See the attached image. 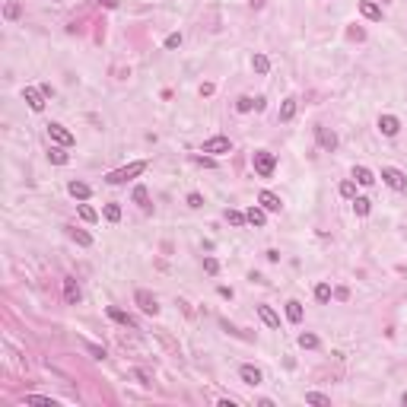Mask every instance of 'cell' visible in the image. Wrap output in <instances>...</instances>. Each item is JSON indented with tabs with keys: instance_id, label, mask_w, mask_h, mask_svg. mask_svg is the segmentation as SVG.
Returning a JSON list of instances; mask_svg holds the SVG:
<instances>
[{
	"instance_id": "cell-1",
	"label": "cell",
	"mask_w": 407,
	"mask_h": 407,
	"mask_svg": "<svg viewBox=\"0 0 407 407\" xmlns=\"http://www.w3.org/2000/svg\"><path fill=\"white\" fill-rule=\"evenodd\" d=\"M140 172H146V162L137 159V162H131V166H121V169H115V172H108L105 181H108V185H124L127 178H137Z\"/></svg>"
},
{
	"instance_id": "cell-2",
	"label": "cell",
	"mask_w": 407,
	"mask_h": 407,
	"mask_svg": "<svg viewBox=\"0 0 407 407\" xmlns=\"http://www.w3.org/2000/svg\"><path fill=\"white\" fill-rule=\"evenodd\" d=\"M252 166H255V172H258L261 178H271V175H274V169H277V156H274V153H267V150H255Z\"/></svg>"
},
{
	"instance_id": "cell-3",
	"label": "cell",
	"mask_w": 407,
	"mask_h": 407,
	"mask_svg": "<svg viewBox=\"0 0 407 407\" xmlns=\"http://www.w3.org/2000/svg\"><path fill=\"white\" fill-rule=\"evenodd\" d=\"M382 181L392 188V191H407V175H404L401 169H395V166H385L382 169Z\"/></svg>"
},
{
	"instance_id": "cell-4",
	"label": "cell",
	"mask_w": 407,
	"mask_h": 407,
	"mask_svg": "<svg viewBox=\"0 0 407 407\" xmlns=\"http://www.w3.org/2000/svg\"><path fill=\"white\" fill-rule=\"evenodd\" d=\"M201 150L210 156H223V153H232V140L229 137H210V140H204Z\"/></svg>"
},
{
	"instance_id": "cell-5",
	"label": "cell",
	"mask_w": 407,
	"mask_h": 407,
	"mask_svg": "<svg viewBox=\"0 0 407 407\" xmlns=\"http://www.w3.org/2000/svg\"><path fill=\"white\" fill-rule=\"evenodd\" d=\"M48 137L54 143H60V146H73V140H76V137L67 131L64 124H57V121H51V124H48Z\"/></svg>"
},
{
	"instance_id": "cell-6",
	"label": "cell",
	"mask_w": 407,
	"mask_h": 407,
	"mask_svg": "<svg viewBox=\"0 0 407 407\" xmlns=\"http://www.w3.org/2000/svg\"><path fill=\"white\" fill-rule=\"evenodd\" d=\"M137 306H140V312H146V315H159V302H156V296L150 290H137Z\"/></svg>"
},
{
	"instance_id": "cell-7",
	"label": "cell",
	"mask_w": 407,
	"mask_h": 407,
	"mask_svg": "<svg viewBox=\"0 0 407 407\" xmlns=\"http://www.w3.org/2000/svg\"><path fill=\"white\" fill-rule=\"evenodd\" d=\"M22 99L29 102L32 111H41V108H45V92L35 89V86H25V89H22Z\"/></svg>"
},
{
	"instance_id": "cell-8",
	"label": "cell",
	"mask_w": 407,
	"mask_h": 407,
	"mask_svg": "<svg viewBox=\"0 0 407 407\" xmlns=\"http://www.w3.org/2000/svg\"><path fill=\"white\" fill-rule=\"evenodd\" d=\"M315 137H318V143H322V150H328V153L337 150V134H334V131H328V127L318 124V127H315Z\"/></svg>"
},
{
	"instance_id": "cell-9",
	"label": "cell",
	"mask_w": 407,
	"mask_h": 407,
	"mask_svg": "<svg viewBox=\"0 0 407 407\" xmlns=\"http://www.w3.org/2000/svg\"><path fill=\"white\" fill-rule=\"evenodd\" d=\"M379 131H382L385 137H395L398 131H401V121H398L395 115H382L379 118Z\"/></svg>"
},
{
	"instance_id": "cell-10",
	"label": "cell",
	"mask_w": 407,
	"mask_h": 407,
	"mask_svg": "<svg viewBox=\"0 0 407 407\" xmlns=\"http://www.w3.org/2000/svg\"><path fill=\"white\" fill-rule=\"evenodd\" d=\"M258 204H261L264 210H271V213H277V210L283 207V201H280L274 191H261V194H258Z\"/></svg>"
},
{
	"instance_id": "cell-11",
	"label": "cell",
	"mask_w": 407,
	"mask_h": 407,
	"mask_svg": "<svg viewBox=\"0 0 407 407\" xmlns=\"http://www.w3.org/2000/svg\"><path fill=\"white\" fill-rule=\"evenodd\" d=\"M258 315H261V322L271 328V331H277V328H280V315H277L271 306H258Z\"/></svg>"
},
{
	"instance_id": "cell-12",
	"label": "cell",
	"mask_w": 407,
	"mask_h": 407,
	"mask_svg": "<svg viewBox=\"0 0 407 407\" xmlns=\"http://www.w3.org/2000/svg\"><path fill=\"white\" fill-rule=\"evenodd\" d=\"M239 376H242V382H245V385H261V382H264L261 369H255V366H242Z\"/></svg>"
},
{
	"instance_id": "cell-13",
	"label": "cell",
	"mask_w": 407,
	"mask_h": 407,
	"mask_svg": "<svg viewBox=\"0 0 407 407\" xmlns=\"http://www.w3.org/2000/svg\"><path fill=\"white\" fill-rule=\"evenodd\" d=\"M108 318H111V322H118V325H124V328H134V331H137V322H134V318L127 315V312L115 309V306H108Z\"/></svg>"
},
{
	"instance_id": "cell-14",
	"label": "cell",
	"mask_w": 407,
	"mask_h": 407,
	"mask_svg": "<svg viewBox=\"0 0 407 407\" xmlns=\"http://www.w3.org/2000/svg\"><path fill=\"white\" fill-rule=\"evenodd\" d=\"M64 299L70 302V306H76V302H80V287H76L73 277H64Z\"/></svg>"
},
{
	"instance_id": "cell-15",
	"label": "cell",
	"mask_w": 407,
	"mask_h": 407,
	"mask_svg": "<svg viewBox=\"0 0 407 407\" xmlns=\"http://www.w3.org/2000/svg\"><path fill=\"white\" fill-rule=\"evenodd\" d=\"M360 13L363 16H366V19H382V6H379V3H372V0H360Z\"/></svg>"
},
{
	"instance_id": "cell-16",
	"label": "cell",
	"mask_w": 407,
	"mask_h": 407,
	"mask_svg": "<svg viewBox=\"0 0 407 407\" xmlns=\"http://www.w3.org/2000/svg\"><path fill=\"white\" fill-rule=\"evenodd\" d=\"M67 191H70V194L76 197V201H86V197L92 194V188L86 185V181H70V185H67Z\"/></svg>"
},
{
	"instance_id": "cell-17",
	"label": "cell",
	"mask_w": 407,
	"mask_h": 407,
	"mask_svg": "<svg viewBox=\"0 0 407 407\" xmlns=\"http://www.w3.org/2000/svg\"><path fill=\"white\" fill-rule=\"evenodd\" d=\"M245 220L252 223V226H264V223H267V210H264V207H248Z\"/></svg>"
},
{
	"instance_id": "cell-18",
	"label": "cell",
	"mask_w": 407,
	"mask_h": 407,
	"mask_svg": "<svg viewBox=\"0 0 407 407\" xmlns=\"http://www.w3.org/2000/svg\"><path fill=\"white\" fill-rule=\"evenodd\" d=\"M64 150H67V146H60V143H54V146H51V150H48V159L54 162V166H67V159H70V156H67Z\"/></svg>"
},
{
	"instance_id": "cell-19",
	"label": "cell",
	"mask_w": 407,
	"mask_h": 407,
	"mask_svg": "<svg viewBox=\"0 0 407 407\" xmlns=\"http://www.w3.org/2000/svg\"><path fill=\"white\" fill-rule=\"evenodd\" d=\"M67 236H70L76 245H83V248H89L92 245V236L89 232H83V229H73V226H67Z\"/></svg>"
},
{
	"instance_id": "cell-20",
	"label": "cell",
	"mask_w": 407,
	"mask_h": 407,
	"mask_svg": "<svg viewBox=\"0 0 407 407\" xmlns=\"http://www.w3.org/2000/svg\"><path fill=\"white\" fill-rule=\"evenodd\" d=\"M287 318H290L293 325L302 322V302H299V299H290V302H287Z\"/></svg>"
},
{
	"instance_id": "cell-21",
	"label": "cell",
	"mask_w": 407,
	"mask_h": 407,
	"mask_svg": "<svg viewBox=\"0 0 407 407\" xmlns=\"http://www.w3.org/2000/svg\"><path fill=\"white\" fill-rule=\"evenodd\" d=\"M353 178H357L360 185H366V188L372 185V181H376V175H372V172H369L366 166H357V169H353Z\"/></svg>"
},
{
	"instance_id": "cell-22",
	"label": "cell",
	"mask_w": 407,
	"mask_h": 407,
	"mask_svg": "<svg viewBox=\"0 0 407 407\" xmlns=\"http://www.w3.org/2000/svg\"><path fill=\"white\" fill-rule=\"evenodd\" d=\"M293 115H296V99H283V105H280V121H293Z\"/></svg>"
},
{
	"instance_id": "cell-23",
	"label": "cell",
	"mask_w": 407,
	"mask_h": 407,
	"mask_svg": "<svg viewBox=\"0 0 407 407\" xmlns=\"http://www.w3.org/2000/svg\"><path fill=\"white\" fill-rule=\"evenodd\" d=\"M353 210H357V216H369L372 201H369V197H353Z\"/></svg>"
},
{
	"instance_id": "cell-24",
	"label": "cell",
	"mask_w": 407,
	"mask_h": 407,
	"mask_svg": "<svg viewBox=\"0 0 407 407\" xmlns=\"http://www.w3.org/2000/svg\"><path fill=\"white\" fill-rule=\"evenodd\" d=\"M252 67H255V73H267V70H271V60H267V54H255L252 57Z\"/></svg>"
},
{
	"instance_id": "cell-25",
	"label": "cell",
	"mask_w": 407,
	"mask_h": 407,
	"mask_svg": "<svg viewBox=\"0 0 407 407\" xmlns=\"http://www.w3.org/2000/svg\"><path fill=\"white\" fill-rule=\"evenodd\" d=\"M306 404H318V407H331V398L322 395V392H309L306 395Z\"/></svg>"
},
{
	"instance_id": "cell-26",
	"label": "cell",
	"mask_w": 407,
	"mask_h": 407,
	"mask_svg": "<svg viewBox=\"0 0 407 407\" xmlns=\"http://www.w3.org/2000/svg\"><path fill=\"white\" fill-rule=\"evenodd\" d=\"M134 204H140L143 210H150V194H146V188H143V185H137V188H134Z\"/></svg>"
},
{
	"instance_id": "cell-27",
	"label": "cell",
	"mask_w": 407,
	"mask_h": 407,
	"mask_svg": "<svg viewBox=\"0 0 407 407\" xmlns=\"http://www.w3.org/2000/svg\"><path fill=\"white\" fill-rule=\"evenodd\" d=\"M76 213H80V220H86V223H96L99 220V213L92 210L89 204H80V207H76Z\"/></svg>"
},
{
	"instance_id": "cell-28",
	"label": "cell",
	"mask_w": 407,
	"mask_h": 407,
	"mask_svg": "<svg viewBox=\"0 0 407 407\" xmlns=\"http://www.w3.org/2000/svg\"><path fill=\"white\" fill-rule=\"evenodd\" d=\"M341 197H347V201H353L357 197V181H341Z\"/></svg>"
},
{
	"instance_id": "cell-29",
	"label": "cell",
	"mask_w": 407,
	"mask_h": 407,
	"mask_svg": "<svg viewBox=\"0 0 407 407\" xmlns=\"http://www.w3.org/2000/svg\"><path fill=\"white\" fill-rule=\"evenodd\" d=\"M102 213H105L108 223H118V220H121V207H118V204H105V210H102Z\"/></svg>"
},
{
	"instance_id": "cell-30",
	"label": "cell",
	"mask_w": 407,
	"mask_h": 407,
	"mask_svg": "<svg viewBox=\"0 0 407 407\" xmlns=\"http://www.w3.org/2000/svg\"><path fill=\"white\" fill-rule=\"evenodd\" d=\"M299 347L302 350H315L318 347V337L315 334H299Z\"/></svg>"
},
{
	"instance_id": "cell-31",
	"label": "cell",
	"mask_w": 407,
	"mask_h": 407,
	"mask_svg": "<svg viewBox=\"0 0 407 407\" xmlns=\"http://www.w3.org/2000/svg\"><path fill=\"white\" fill-rule=\"evenodd\" d=\"M226 220L232 223V226H239V229L248 223V220H245V213H239V210H226Z\"/></svg>"
},
{
	"instance_id": "cell-32",
	"label": "cell",
	"mask_w": 407,
	"mask_h": 407,
	"mask_svg": "<svg viewBox=\"0 0 407 407\" xmlns=\"http://www.w3.org/2000/svg\"><path fill=\"white\" fill-rule=\"evenodd\" d=\"M315 299L318 302H331V287H328V283H318L315 287Z\"/></svg>"
},
{
	"instance_id": "cell-33",
	"label": "cell",
	"mask_w": 407,
	"mask_h": 407,
	"mask_svg": "<svg viewBox=\"0 0 407 407\" xmlns=\"http://www.w3.org/2000/svg\"><path fill=\"white\" fill-rule=\"evenodd\" d=\"M255 108V99L252 96H242L239 102H236V111H242V115H245V111H252Z\"/></svg>"
},
{
	"instance_id": "cell-34",
	"label": "cell",
	"mask_w": 407,
	"mask_h": 407,
	"mask_svg": "<svg viewBox=\"0 0 407 407\" xmlns=\"http://www.w3.org/2000/svg\"><path fill=\"white\" fill-rule=\"evenodd\" d=\"M204 271H207V274L213 277L216 271H220V261H216V258H204Z\"/></svg>"
},
{
	"instance_id": "cell-35",
	"label": "cell",
	"mask_w": 407,
	"mask_h": 407,
	"mask_svg": "<svg viewBox=\"0 0 407 407\" xmlns=\"http://www.w3.org/2000/svg\"><path fill=\"white\" fill-rule=\"evenodd\" d=\"M188 207H194V210H197V207H204V197L197 194V191H191V194H188Z\"/></svg>"
},
{
	"instance_id": "cell-36",
	"label": "cell",
	"mask_w": 407,
	"mask_h": 407,
	"mask_svg": "<svg viewBox=\"0 0 407 407\" xmlns=\"http://www.w3.org/2000/svg\"><path fill=\"white\" fill-rule=\"evenodd\" d=\"M178 45H181V32H172V35L166 38V48L172 51V48H178Z\"/></svg>"
},
{
	"instance_id": "cell-37",
	"label": "cell",
	"mask_w": 407,
	"mask_h": 407,
	"mask_svg": "<svg viewBox=\"0 0 407 407\" xmlns=\"http://www.w3.org/2000/svg\"><path fill=\"white\" fill-rule=\"evenodd\" d=\"M86 350H89L96 360H102V357H105V347H99V344H86Z\"/></svg>"
},
{
	"instance_id": "cell-38",
	"label": "cell",
	"mask_w": 407,
	"mask_h": 407,
	"mask_svg": "<svg viewBox=\"0 0 407 407\" xmlns=\"http://www.w3.org/2000/svg\"><path fill=\"white\" fill-rule=\"evenodd\" d=\"M16 16H19V6L10 3V6H6V19H16Z\"/></svg>"
},
{
	"instance_id": "cell-39",
	"label": "cell",
	"mask_w": 407,
	"mask_h": 407,
	"mask_svg": "<svg viewBox=\"0 0 407 407\" xmlns=\"http://www.w3.org/2000/svg\"><path fill=\"white\" fill-rule=\"evenodd\" d=\"M347 35H350V38H357V41H363V38H366V32H363V29H350Z\"/></svg>"
},
{
	"instance_id": "cell-40",
	"label": "cell",
	"mask_w": 407,
	"mask_h": 407,
	"mask_svg": "<svg viewBox=\"0 0 407 407\" xmlns=\"http://www.w3.org/2000/svg\"><path fill=\"white\" fill-rule=\"evenodd\" d=\"M134 376H137V379H140V385H150V376H146V372H143V369H137V372H134Z\"/></svg>"
},
{
	"instance_id": "cell-41",
	"label": "cell",
	"mask_w": 407,
	"mask_h": 407,
	"mask_svg": "<svg viewBox=\"0 0 407 407\" xmlns=\"http://www.w3.org/2000/svg\"><path fill=\"white\" fill-rule=\"evenodd\" d=\"M194 162L197 166H213V159H207V156H194Z\"/></svg>"
},
{
	"instance_id": "cell-42",
	"label": "cell",
	"mask_w": 407,
	"mask_h": 407,
	"mask_svg": "<svg viewBox=\"0 0 407 407\" xmlns=\"http://www.w3.org/2000/svg\"><path fill=\"white\" fill-rule=\"evenodd\" d=\"M99 3H105L108 10H115V6H118V0H99Z\"/></svg>"
},
{
	"instance_id": "cell-43",
	"label": "cell",
	"mask_w": 407,
	"mask_h": 407,
	"mask_svg": "<svg viewBox=\"0 0 407 407\" xmlns=\"http://www.w3.org/2000/svg\"><path fill=\"white\" fill-rule=\"evenodd\" d=\"M248 3H252L255 10H261V6H264V0H248Z\"/></svg>"
},
{
	"instance_id": "cell-44",
	"label": "cell",
	"mask_w": 407,
	"mask_h": 407,
	"mask_svg": "<svg viewBox=\"0 0 407 407\" xmlns=\"http://www.w3.org/2000/svg\"><path fill=\"white\" fill-rule=\"evenodd\" d=\"M401 404H404V407H407V392H404V395H401Z\"/></svg>"
},
{
	"instance_id": "cell-45",
	"label": "cell",
	"mask_w": 407,
	"mask_h": 407,
	"mask_svg": "<svg viewBox=\"0 0 407 407\" xmlns=\"http://www.w3.org/2000/svg\"><path fill=\"white\" fill-rule=\"evenodd\" d=\"M54 3H60V0H54Z\"/></svg>"
}]
</instances>
